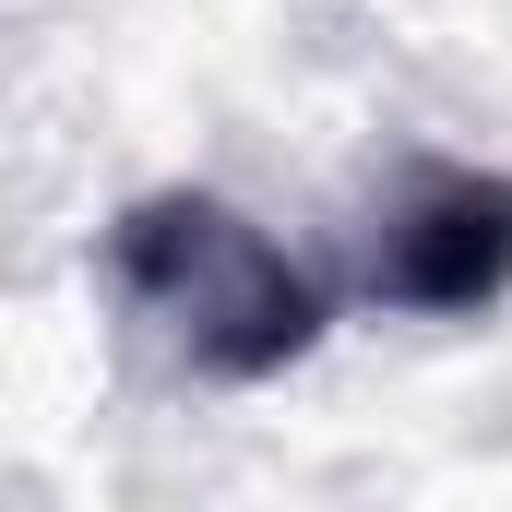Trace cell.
Here are the masks:
<instances>
[{"label": "cell", "mask_w": 512, "mask_h": 512, "mask_svg": "<svg viewBox=\"0 0 512 512\" xmlns=\"http://www.w3.org/2000/svg\"><path fill=\"white\" fill-rule=\"evenodd\" d=\"M108 286L191 382H274L334 322V298L215 191H143L108 227Z\"/></svg>", "instance_id": "obj_1"}, {"label": "cell", "mask_w": 512, "mask_h": 512, "mask_svg": "<svg viewBox=\"0 0 512 512\" xmlns=\"http://www.w3.org/2000/svg\"><path fill=\"white\" fill-rule=\"evenodd\" d=\"M370 298L405 322H477L512 298V179L501 167H417L370 227Z\"/></svg>", "instance_id": "obj_2"}]
</instances>
